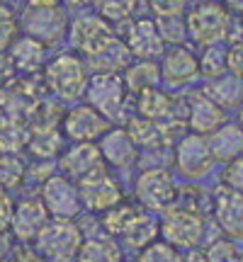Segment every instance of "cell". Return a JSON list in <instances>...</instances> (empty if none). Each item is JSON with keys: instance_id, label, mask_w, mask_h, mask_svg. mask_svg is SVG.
I'll return each mask as SVG.
<instances>
[{"instance_id": "6da1fadb", "label": "cell", "mask_w": 243, "mask_h": 262, "mask_svg": "<svg viewBox=\"0 0 243 262\" xmlns=\"http://www.w3.org/2000/svg\"><path fill=\"white\" fill-rule=\"evenodd\" d=\"M207 231V211L202 204V192L187 187L175 192L173 204L166 209V216L158 224V233L163 241L175 248H197Z\"/></svg>"}, {"instance_id": "7a4b0ae2", "label": "cell", "mask_w": 243, "mask_h": 262, "mask_svg": "<svg viewBox=\"0 0 243 262\" xmlns=\"http://www.w3.org/2000/svg\"><path fill=\"white\" fill-rule=\"evenodd\" d=\"M34 243V248L47 260L73 262L83 243V233L71 219H49V224L39 231Z\"/></svg>"}, {"instance_id": "3957f363", "label": "cell", "mask_w": 243, "mask_h": 262, "mask_svg": "<svg viewBox=\"0 0 243 262\" xmlns=\"http://www.w3.org/2000/svg\"><path fill=\"white\" fill-rule=\"evenodd\" d=\"M44 85L64 100H75L85 93L88 66L73 54H61L44 68Z\"/></svg>"}, {"instance_id": "277c9868", "label": "cell", "mask_w": 243, "mask_h": 262, "mask_svg": "<svg viewBox=\"0 0 243 262\" xmlns=\"http://www.w3.org/2000/svg\"><path fill=\"white\" fill-rule=\"evenodd\" d=\"M185 29L199 47H212L219 44L229 34V12L219 3H197L187 12Z\"/></svg>"}, {"instance_id": "5b68a950", "label": "cell", "mask_w": 243, "mask_h": 262, "mask_svg": "<svg viewBox=\"0 0 243 262\" xmlns=\"http://www.w3.org/2000/svg\"><path fill=\"white\" fill-rule=\"evenodd\" d=\"M124 93H127V83L117 73H95L93 78H88L85 85L88 104L97 110L105 119H112L121 112Z\"/></svg>"}, {"instance_id": "8992f818", "label": "cell", "mask_w": 243, "mask_h": 262, "mask_svg": "<svg viewBox=\"0 0 243 262\" xmlns=\"http://www.w3.org/2000/svg\"><path fill=\"white\" fill-rule=\"evenodd\" d=\"M42 202H44L51 219H73L83 206L78 187L73 185V180H68L66 175H54V178L44 180Z\"/></svg>"}, {"instance_id": "52a82bcc", "label": "cell", "mask_w": 243, "mask_h": 262, "mask_svg": "<svg viewBox=\"0 0 243 262\" xmlns=\"http://www.w3.org/2000/svg\"><path fill=\"white\" fill-rule=\"evenodd\" d=\"M78 194H80V204L88 206L90 211H107L110 206L121 202L119 185L114 182L112 175H107L105 168L78 180Z\"/></svg>"}, {"instance_id": "ba28073f", "label": "cell", "mask_w": 243, "mask_h": 262, "mask_svg": "<svg viewBox=\"0 0 243 262\" xmlns=\"http://www.w3.org/2000/svg\"><path fill=\"white\" fill-rule=\"evenodd\" d=\"M175 182L170 170L166 168H151L141 172L136 180V199L149 209H168L175 199Z\"/></svg>"}, {"instance_id": "9c48e42d", "label": "cell", "mask_w": 243, "mask_h": 262, "mask_svg": "<svg viewBox=\"0 0 243 262\" xmlns=\"http://www.w3.org/2000/svg\"><path fill=\"white\" fill-rule=\"evenodd\" d=\"M112 39V27L107 25V19L97 17V15H83L71 27V44L88 58L95 56L97 51H103Z\"/></svg>"}, {"instance_id": "30bf717a", "label": "cell", "mask_w": 243, "mask_h": 262, "mask_svg": "<svg viewBox=\"0 0 243 262\" xmlns=\"http://www.w3.org/2000/svg\"><path fill=\"white\" fill-rule=\"evenodd\" d=\"M61 124H64L66 139L75 141V143L93 141V139L103 136L105 131H107V119H105L97 110H93L88 102L78 104V107H73V110L64 112Z\"/></svg>"}, {"instance_id": "8fae6325", "label": "cell", "mask_w": 243, "mask_h": 262, "mask_svg": "<svg viewBox=\"0 0 243 262\" xmlns=\"http://www.w3.org/2000/svg\"><path fill=\"white\" fill-rule=\"evenodd\" d=\"M214 219L226 238H243V194L219 185L214 194Z\"/></svg>"}, {"instance_id": "7c38bea8", "label": "cell", "mask_w": 243, "mask_h": 262, "mask_svg": "<svg viewBox=\"0 0 243 262\" xmlns=\"http://www.w3.org/2000/svg\"><path fill=\"white\" fill-rule=\"evenodd\" d=\"M49 211L42 199H25L15 204L12 209V224H10V235H15L22 243H29L39 235V231L49 224Z\"/></svg>"}, {"instance_id": "4fadbf2b", "label": "cell", "mask_w": 243, "mask_h": 262, "mask_svg": "<svg viewBox=\"0 0 243 262\" xmlns=\"http://www.w3.org/2000/svg\"><path fill=\"white\" fill-rule=\"evenodd\" d=\"M175 163H178V170L185 178H202L214 163L205 136L190 134V136L180 141L178 150H175Z\"/></svg>"}, {"instance_id": "5bb4252c", "label": "cell", "mask_w": 243, "mask_h": 262, "mask_svg": "<svg viewBox=\"0 0 243 262\" xmlns=\"http://www.w3.org/2000/svg\"><path fill=\"white\" fill-rule=\"evenodd\" d=\"M105 168V158L100 153V146H95L90 141L75 143L73 148H68L61 156V170L66 172V178L78 182V180L88 178L90 172Z\"/></svg>"}, {"instance_id": "9a60e30c", "label": "cell", "mask_w": 243, "mask_h": 262, "mask_svg": "<svg viewBox=\"0 0 243 262\" xmlns=\"http://www.w3.org/2000/svg\"><path fill=\"white\" fill-rule=\"evenodd\" d=\"M64 12L58 8H27L25 12V27L27 37L39 39L42 44H51L64 32Z\"/></svg>"}, {"instance_id": "2e32d148", "label": "cell", "mask_w": 243, "mask_h": 262, "mask_svg": "<svg viewBox=\"0 0 243 262\" xmlns=\"http://www.w3.org/2000/svg\"><path fill=\"white\" fill-rule=\"evenodd\" d=\"M163 37L158 32V25L151 22V19L141 17L136 22H131L127 29V49L129 54L139 58H153L163 51Z\"/></svg>"}, {"instance_id": "e0dca14e", "label": "cell", "mask_w": 243, "mask_h": 262, "mask_svg": "<svg viewBox=\"0 0 243 262\" xmlns=\"http://www.w3.org/2000/svg\"><path fill=\"white\" fill-rule=\"evenodd\" d=\"M8 58L12 63V71H19L22 75H34L47 61V44H42L34 37H19L8 49Z\"/></svg>"}, {"instance_id": "ac0fdd59", "label": "cell", "mask_w": 243, "mask_h": 262, "mask_svg": "<svg viewBox=\"0 0 243 262\" xmlns=\"http://www.w3.org/2000/svg\"><path fill=\"white\" fill-rule=\"evenodd\" d=\"M100 153L107 163H112L117 168H131L136 163V143L131 141L127 129H112L103 134Z\"/></svg>"}, {"instance_id": "d6986e66", "label": "cell", "mask_w": 243, "mask_h": 262, "mask_svg": "<svg viewBox=\"0 0 243 262\" xmlns=\"http://www.w3.org/2000/svg\"><path fill=\"white\" fill-rule=\"evenodd\" d=\"M187 122H190V129L202 136V134H212L221 124H226V117L224 110L214 100H209L205 93H197L190 102V119Z\"/></svg>"}, {"instance_id": "ffe728a7", "label": "cell", "mask_w": 243, "mask_h": 262, "mask_svg": "<svg viewBox=\"0 0 243 262\" xmlns=\"http://www.w3.org/2000/svg\"><path fill=\"white\" fill-rule=\"evenodd\" d=\"M199 73V61L195 58V54L185 47H173L166 54V61H163V68H160V75L173 85L187 83L192 80L195 75Z\"/></svg>"}, {"instance_id": "44dd1931", "label": "cell", "mask_w": 243, "mask_h": 262, "mask_svg": "<svg viewBox=\"0 0 243 262\" xmlns=\"http://www.w3.org/2000/svg\"><path fill=\"white\" fill-rule=\"evenodd\" d=\"M212 158L219 163H231L243 153V129L234 124H221L216 131H212V139L207 141Z\"/></svg>"}, {"instance_id": "7402d4cb", "label": "cell", "mask_w": 243, "mask_h": 262, "mask_svg": "<svg viewBox=\"0 0 243 262\" xmlns=\"http://www.w3.org/2000/svg\"><path fill=\"white\" fill-rule=\"evenodd\" d=\"M27 146L37 158H51L61 150V134L56 131V124L32 122L27 126Z\"/></svg>"}, {"instance_id": "603a6c76", "label": "cell", "mask_w": 243, "mask_h": 262, "mask_svg": "<svg viewBox=\"0 0 243 262\" xmlns=\"http://www.w3.org/2000/svg\"><path fill=\"white\" fill-rule=\"evenodd\" d=\"M127 134H129L131 141L136 143V148L141 146V148H146V150L160 148V146H166V141H168V134H166V129H163L158 122H151V119H144V117L129 119Z\"/></svg>"}, {"instance_id": "cb8c5ba5", "label": "cell", "mask_w": 243, "mask_h": 262, "mask_svg": "<svg viewBox=\"0 0 243 262\" xmlns=\"http://www.w3.org/2000/svg\"><path fill=\"white\" fill-rule=\"evenodd\" d=\"M75 262H121V248L112 235L105 238H88L80 243Z\"/></svg>"}, {"instance_id": "d4e9b609", "label": "cell", "mask_w": 243, "mask_h": 262, "mask_svg": "<svg viewBox=\"0 0 243 262\" xmlns=\"http://www.w3.org/2000/svg\"><path fill=\"white\" fill-rule=\"evenodd\" d=\"M173 110V100L166 93H160L158 88H144L136 93V112L144 119L158 122L163 117H168Z\"/></svg>"}, {"instance_id": "484cf974", "label": "cell", "mask_w": 243, "mask_h": 262, "mask_svg": "<svg viewBox=\"0 0 243 262\" xmlns=\"http://www.w3.org/2000/svg\"><path fill=\"white\" fill-rule=\"evenodd\" d=\"M202 93L209 100H214L221 110L224 107H236V104L243 102V80L236 78V75H226V78L219 75L214 83H209Z\"/></svg>"}, {"instance_id": "4316f807", "label": "cell", "mask_w": 243, "mask_h": 262, "mask_svg": "<svg viewBox=\"0 0 243 262\" xmlns=\"http://www.w3.org/2000/svg\"><path fill=\"white\" fill-rule=\"evenodd\" d=\"M88 66H93L97 73H117L129 66V49H127V44L112 39L103 51H97L95 56L88 58Z\"/></svg>"}, {"instance_id": "83f0119b", "label": "cell", "mask_w": 243, "mask_h": 262, "mask_svg": "<svg viewBox=\"0 0 243 262\" xmlns=\"http://www.w3.org/2000/svg\"><path fill=\"white\" fill-rule=\"evenodd\" d=\"M156 235H158V224L153 221V219H149L146 214H136L134 219H131L129 224H127V228L121 231L119 238H124V243L131 245V248H146L149 243H153L156 241Z\"/></svg>"}, {"instance_id": "f1b7e54d", "label": "cell", "mask_w": 243, "mask_h": 262, "mask_svg": "<svg viewBox=\"0 0 243 262\" xmlns=\"http://www.w3.org/2000/svg\"><path fill=\"white\" fill-rule=\"evenodd\" d=\"M25 143H27V126L0 114V153L17 156L25 148Z\"/></svg>"}, {"instance_id": "f546056e", "label": "cell", "mask_w": 243, "mask_h": 262, "mask_svg": "<svg viewBox=\"0 0 243 262\" xmlns=\"http://www.w3.org/2000/svg\"><path fill=\"white\" fill-rule=\"evenodd\" d=\"M139 214V209L131 204V202H117L114 206H110L107 211H105V216H103V226H105V231L112 235H121V231L127 228V224H129L134 216Z\"/></svg>"}, {"instance_id": "4dcf8cb0", "label": "cell", "mask_w": 243, "mask_h": 262, "mask_svg": "<svg viewBox=\"0 0 243 262\" xmlns=\"http://www.w3.org/2000/svg\"><path fill=\"white\" fill-rule=\"evenodd\" d=\"M158 78H160L158 66L144 58L141 63L129 66V68H127V78H124V83H127V88H131L134 93H139V90H144V88H156Z\"/></svg>"}, {"instance_id": "1f68e13d", "label": "cell", "mask_w": 243, "mask_h": 262, "mask_svg": "<svg viewBox=\"0 0 243 262\" xmlns=\"http://www.w3.org/2000/svg\"><path fill=\"white\" fill-rule=\"evenodd\" d=\"M183 253H180L175 245L166 243V241H153L146 248H141L136 262H180Z\"/></svg>"}, {"instance_id": "d6a6232c", "label": "cell", "mask_w": 243, "mask_h": 262, "mask_svg": "<svg viewBox=\"0 0 243 262\" xmlns=\"http://www.w3.org/2000/svg\"><path fill=\"white\" fill-rule=\"evenodd\" d=\"M22 180H25V165L15 156L0 153V187L10 192V189L19 187Z\"/></svg>"}, {"instance_id": "836d02e7", "label": "cell", "mask_w": 243, "mask_h": 262, "mask_svg": "<svg viewBox=\"0 0 243 262\" xmlns=\"http://www.w3.org/2000/svg\"><path fill=\"white\" fill-rule=\"evenodd\" d=\"M17 34H19V19L15 15V10L0 0V54L12 47Z\"/></svg>"}, {"instance_id": "e575fe53", "label": "cell", "mask_w": 243, "mask_h": 262, "mask_svg": "<svg viewBox=\"0 0 243 262\" xmlns=\"http://www.w3.org/2000/svg\"><path fill=\"white\" fill-rule=\"evenodd\" d=\"M226 71V49L219 44L205 49V54L199 58V73H205L207 78H219Z\"/></svg>"}, {"instance_id": "d590c367", "label": "cell", "mask_w": 243, "mask_h": 262, "mask_svg": "<svg viewBox=\"0 0 243 262\" xmlns=\"http://www.w3.org/2000/svg\"><path fill=\"white\" fill-rule=\"evenodd\" d=\"M207 262H241V253L234 245V241L229 238H219L214 243H209V248L205 250Z\"/></svg>"}, {"instance_id": "8d00e7d4", "label": "cell", "mask_w": 243, "mask_h": 262, "mask_svg": "<svg viewBox=\"0 0 243 262\" xmlns=\"http://www.w3.org/2000/svg\"><path fill=\"white\" fill-rule=\"evenodd\" d=\"M100 5V15L110 22L127 19L136 8V0H95Z\"/></svg>"}, {"instance_id": "74e56055", "label": "cell", "mask_w": 243, "mask_h": 262, "mask_svg": "<svg viewBox=\"0 0 243 262\" xmlns=\"http://www.w3.org/2000/svg\"><path fill=\"white\" fill-rule=\"evenodd\" d=\"M180 15H175V17H160L158 22V32L160 37H163V41H170V44H180L183 41V37H185V22H180Z\"/></svg>"}, {"instance_id": "f35d334b", "label": "cell", "mask_w": 243, "mask_h": 262, "mask_svg": "<svg viewBox=\"0 0 243 262\" xmlns=\"http://www.w3.org/2000/svg\"><path fill=\"white\" fill-rule=\"evenodd\" d=\"M221 180H224L226 187H231V189H236V192H241L243 194V153L226 165Z\"/></svg>"}, {"instance_id": "ab89813d", "label": "cell", "mask_w": 243, "mask_h": 262, "mask_svg": "<svg viewBox=\"0 0 243 262\" xmlns=\"http://www.w3.org/2000/svg\"><path fill=\"white\" fill-rule=\"evenodd\" d=\"M185 3L187 0H149L151 10L158 15V17H175L185 12Z\"/></svg>"}, {"instance_id": "60d3db41", "label": "cell", "mask_w": 243, "mask_h": 262, "mask_svg": "<svg viewBox=\"0 0 243 262\" xmlns=\"http://www.w3.org/2000/svg\"><path fill=\"white\" fill-rule=\"evenodd\" d=\"M5 262H47V257L29 243H22V245H12L10 257Z\"/></svg>"}, {"instance_id": "b9f144b4", "label": "cell", "mask_w": 243, "mask_h": 262, "mask_svg": "<svg viewBox=\"0 0 243 262\" xmlns=\"http://www.w3.org/2000/svg\"><path fill=\"white\" fill-rule=\"evenodd\" d=\"M226 71L243 80V41H236L231 49H226Z\"/></svg>"}, {"instance_id": "7bdbcfd3", "label": "cell", "mask_w": 243, "mask_h": 262, "mask_svg": "<svg viewBox=\"0 0 243 262\" xmlns=\"http://www.w3.org/2000/svg\"><path fill=\"white\" fill-rule=\"evenodd\" d=\"M12 209H15V202H12L10 192L0 187V231H10V224H12Z\"/></svg>"}, {"instance_id": "ee69618b", "label": "cell", "mask_w": 243, "mask_h": 262, "mask_svg": "<svg viewBox=\"0 0 243 262\" xmlns=\"http://www.w3.org/2000/svg\"><path fill=\"white\" fill-rule=\"evenodd\" d=\"M12 250V241H10V231H0V262H5Z\"/></svg>"}, {"instance_id": "f6af8a7d", "label": "cell", "mask_w": 243, "mask_h": 262, "mask_svg": "<svg viewBox=\"0 0 243 262\" xmlns=\"http://www.w3.org/2000/svg\"><path fill=\"white\" fill-rule=\"evenodd\" d=\"M180 262H207L205 260V250H199V248H187V253L183 255V260Z\"/></svg>"}, {"instance_id": "bcb514c9", "label": "cell", "mask_w": 243, "mask_h": 262, "mask_svg": "<svg viewBox=\"0 0 243 262\" xmlns=\"http://www.w3.org/2000/svg\"><path fill=\"white\" fill-rule=\"evenodd\" d=\"M27 8H58V0H25Z\"/></svg>"}, {"instance_id": "7dc6e473", "label": "cell", "mask_w": 243, "mask_h": 262, "mask_svg": "<svg viewBox=\"0 0 243 262\" xmlns=\"http://www.w3.org/2000/svg\"><path fill=\"white\" fill-rule=\"evenodd\" d=\"M226 10H234V12H241L243 15V0H224Z\"/></svg>"}, {"instance_id": "c3c4849f", "label": "cell", "mask_w": 243, "mask_h": 262, "mask_svg": "<svg viewBox=\"0 0 243 262\" xmlns=\"http://www.w3.org/2000/svg\"><path fill=\"white\" fill-rule=\"evenodd\" d=\"M66 5H71V8H83L88 3H95V0H64Z\"/></svg>"}, {"instance_id": "681fc988", "label": "cell", "mask_w": 243, "mask_h": 262, "mask_svg": "<svg viewBox=\"0 0 243 262\" xmlns=\"http://www.w3.org/2000/svg\"><path fill=\"white\" fill-rule=\"evenodd\" d=\"M241 129H243V110H241Z\"/></svg>"}, {"instance_id": "f907efd6", "label": "cell", "mask_w": 243, "mask_h": 262, "mask_svg": "<svg viewBox=\"0 0 243 262\" xmlns=\"http://www.w3.org/2000/svg\"><path fill=\"white\" fill-rule=\"evenodd\" d=\"M241 29H243V22H241Z\"/></svg>"}, {"instance_id": "816d5d0a", "label": "cell", "mask_w": 243, "mask_h": 262, "mask_svg": "<svg viewBox=\"0 0 243 262\" xmlns=\"http://www.w3.org/2000/svg\"><path fill=\"white\" fill-rule=\"evenodd\" d=\"M241 262H243V257H241Z\"/></svg>"}, {"instance_id": "f5cc1de1", "label": "cell", "mask_w": 243, "mask_h": 262, "mask_svg": "<svg viewBox=\"0 0 243 262\" xmlns=\"http://www.w3.org/2000/svg\"><path fill=\"white\" fill-rule=\"evenodd\" d=\"M121 262H124V260H121Z\"/></svg>"}]
</instances>
